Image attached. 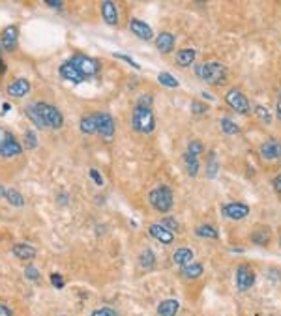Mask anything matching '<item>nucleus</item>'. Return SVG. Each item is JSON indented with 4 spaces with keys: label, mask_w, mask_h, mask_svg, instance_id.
<instances>
[{
    "label": "nucleus",
    "mask_w": 281,
    "mask_h": 316,
    "mask_svg": "<svg viewBox=\"0 0 281 316\" xmlns=\"http://www.w3.org/2000/svg\"><path fill=\"white\" fill-rule=\"evenodd\" d=\"M27 116L32 120L38 127H45V129H60L64 124L62 113L51 103L45 101H36L27 107Z\"/></svg>",
    "instance_id": "nucleus-1"
},
{
    "label": "nucleus",
    "mask_w": 281,
    "mask_h": 316,
    "mask_svg": "<svg viewBox=\"0 0 281 316\" xmlns=\"http://www.w3.org/2000/svg\"><path fill=\"white\" fill-rule=\"evenodd\" d=\"M195 73L208 85H221L227 79V68L221 62H206L203 66H197Z\"/></svg>",
    "instance_id": "nucleus-2"
},
{
    "label": "nucleus",
    "mask_w": 281,
    "mask_h": 316,
    "mask_svg": "<svg viewBox=\"0 0 281 316\" xmlns=\"http://www.w3.org/2000/svg\"><path fill=\"white\" fill-rule=\"evenodd\" d=\"M131 127L137 133L148 135L154 131L156 127V118L152 109H145V107H135L131 113Z\"/></svg>",
    "instance_id": "nucleus-3"
},
{
    "label": "nucleus",
    "mask_w": 281,
    "mask_h": 316,
    "mask_svg": "<svg viewBox=\"0 0 281 316\" xmlns=\"http://www.w3.org/2000/svg\"><path fill=\"white\" fill-rule=\"evenodd\" d=\"M148 200L152 204V208L156 211H162V213H167L173 208V191L162 185V187H156V189L150 191L148 195Z\"/></svg>",
    "instance_id": "nucleus-4"
},
{
    "label": "nucleus",
    "mask_w": 281,
    "mask_h": 316,
    "mask_svg": "<svg viewBox=\"0 0 281 316\" xmlns=\"http://www.w3.org/2000/svg\"><path fill=\"white\" fill-rule=\"evenodd\" d=\"M70 62H71V66H73V68H75V70H77L84 79L98 75L99 62L96 60V58L86 57V55H81V53H77V55H73V57L70 58Z\"/></svg>",
    "instance_id": "nucleus-5"
},
{
    "label": "nucleus",
    "mask_w": 281,
    "mask_h": 316,
    "mask_svg": "<svg viewBox=\"0 0 281 316\" xmlns=\"http://www.w3.org/2000/svg\"><path fill=\"white\" fill-rule=\"evenodd\" d=\"M225 103L231 107L232 111H236L240 114H249V101L244 96V92H240V88H231L225 96Z\"/></svg>",
    "instance_id": "nucleus-6"
},
{
    "label": "nucleus",
    "mask_w": 281,
    "mask_h": 316,
    "mask_svg": "<svg viewBox=\"0 0 281 316\" xmlns=\"http://www.w3.org/2000/svg\"><path fill=\"white\" fill-rule=\"evenodd\" d=\"M94 118H96V133L103 139H112L114 137V122H112V116L107 113H94Z\"/></svg>",
    "instance_id": "nucleus-7"
},
{
    "label": "nucleus",
    "mask_w": 281,
    "mask_h": 316,
    "mask_svg": "<svg viewBox=\"0 0 281 316\" xmlns=\"http://www.w3.org/2000/svg\"><path fill=\"white\" fill-rule=\"evenodd\" d=\"M17 40H19V27L10 25L0 32V47L8 53H14L17 49Z\"/></svg>",
    "instance_id": "nucleus-8"
},
{
    "label": "nucleus",
    "mask_w": 281,
    "mask_h": 316,
    "mask_svg": "<svg viewBox=\"0 0 281 316\" xmlns=\"http://www.w3.org/2000/svg\"><path fill=\"white\" fill-rule=\"evenodd\" d=\"M221 213L227 219L232 221H240V219H246L249 215V206L244 202H229L221 206Z\"/></svg>",
    "instance_id": "nucleus-9"
},
{
    "label": "nucleus",
    "mask_w": 281,
    "mask_h": 316,
    "mask_svg": "<svg viewBox=\"0 0 281 316\" xmlns=\"http://www.w3.org/2000/svg\"><path fill=\"white\" fill-rule=\"evenodd\" d=\"M255 284V273H253V269L247 264L244 266H240L236 269V288L238 290H249V288Z\"/></svg>",
    "instance_id": "nucleus-10"
},
{
    "label": "nucleus",
    "mask_w": 281,
    "mask_h": 316,
    "mask_svg": "<svg viewBox=\"0 0 281 316\" xmlns=\"http://www.w3.org/2000/svg\"><path fill=\"white\" fill-rule=\"evenodd\" d=\"M129 30H131L139 40H143V42H150V40L154 38L152 27H150L148 23L140 21V19H131V21H129Z\"/></svg>",
    "instance_id": "nucleus-11"
},
{
    "label": "nucleus",
    "mask_w": 281,
    "mask_h": 316,
    "mask_svg": "<svg viewBox=\"0 0 281 316\" xmlns=\"http://www.w3.org/2000/svg\"><path fill=\"white\" fill-rule=\"evenodd\" d=\"M260 155L266 161H279L281 159V142L266 141L260 144Z\"/></svg>",
    "instance_id": "nucleus-12"
},
{
    "label": "nucleus",
    "mask_w": 281,
    "mask_h": 316,
    "mask_svg": "<svg viewBox=\"0 0 281 316\" xmlns=\"http://www.w3.org/2000/svg\"><path fill=\"white\" fill-rule=\"evenodd\" d=\"M30 81H27V79H15V81H12L10 85H8L6 92L10 98H25L28 92H30Z\"/></svg>",
    "instance_id": "nucleus-13"
},
{
    "label": "nucleus",
    "mask_w": 281,
    "mask_h": 316,
    "mask_svg": "<svg viewBox=\"0 0 281 316\" xmlns=\"http://www.w3.org/2000/svg\"><path fill=\"white\" fill-rule=\"evenodd\" d=\"M99 10H101V17H103V21H105L109 27H116V25H118V8H116L114 2H111V0L101 2Z\"/></svg>",
    "instance_id": "nucleus-14"
},
{
    "label": "nucleus",
    "mask_w": 281,
    "mask_h": 316,
    "mask_svg": "<svg viewBox=\"0 0 281 316\" xmlns=\"http://www.w3.org/2000/svg\"><path fill=\"white\" fill-rule=\"evenodd\" d=\"M148 234L154 239H158L160 243H165V245H171V243L175 241V232L167 230V228L162 225H150L148 226Z\"/></svg>",
    "instance_id": "nucleus-15"
},
{
    "label": "nucleus",
    "mask_w": 281,
    "mask_h": 316,
    "mask_svg": "<svg viewBox=\"0 0 281 316\" xmlns=\"http://www.w3.org/2000/svg\"><path fill=\"white\" fill-rule=\"evenodd\" d=\"M58 73H60V77H62L64 81H70V83H73V85H81V83L84 81V77L73 68V66H71L70 60L64 62L62 66L58 68Z\"/></svg>",
    "instance_id": "nucleus-16"
},
{
    "label": "nucleus",
    "mask_w": 281,
    "mask_h": 316,
    "mask_svg": "<svg viewBox=\"0 0 281 316\" xmlns=\"http://www.w3.org/2000/svg\"><path fill=\"white\" fill-rule=\"evenodd\" d=\"M23 154V144L17 139L14 137H10L6 142H4V146L0 148V157H6V159H10V157H17V155Z\"/></svg>",
    "instance_id": "nucleus-17"
},
{
    "label": "nucleus",
    "mask_w": 281,
    "mask_h": 316,
    "mask_svg": "<svg viewBox=\"0 0 281 316\" xmlns=\"http://www.w3.org/2000/svg\"><path fill=\"white\" fill-rule=\"evenodd\" d=\"M156 49L160 51L162 55H169L171 51L175 49V36L171 32H162L156 38Z\"/></svg>",
    "instance_id": "nucleus-18"
},
{
    "label": "nucleus",
    "mask_w": 281,
    "mask_h": 316,
    "mask_svg": "<svg viewBox=\"0 0 281 316\" xmlns=\"http://www.w3.org/2000/svg\"><path fill=\"white\" fill-rule=\"evenodd\" d=\"M173 262H175L176 266H188L193 262V251H191L190 247H180V249H176L175 254H173Z\"/></svg>",
    "instance_id": "nucleus-19"
},
{
    "label": "nucleus",
    "mask_w": 281,
    "mask_h": 316,
    "mask_svg": "<svg viewBox=\"0 0 281 316\" xmlns=\"http://www.w3.org/2000/svg\"><path fill=\"white\" fill-rule=\"evenodd\" d=\"M180 310V303L176 299H165L160 303L158 307V314L160 316H176V312Z\"/></svg>",
    "instance_id": "nucleus-20"
},
{
    "label": "nucleus",
    "mask_w": 281,
    "mask_h": 316,
    "mask_svg": "<svg viewBox=\"0 0 281 316\" xmlns=\"http://www.w3.org/2000/svg\"><path fill=\"white\" fill-rule=\"evenodd\" d=\"M197 51L195 49H180L176 53V64L182 66V68H188L191 64L195 62Z\"/></svg>",
    "instance_id": "nucleus-21"
},
{
    "label": "nucleus",
    "mask_w": 281,
    "mask_h": 316,
    "mask_svg": "<svg viewBox=\"0 0 281 316\" xmlns=\"http://www.w3.org/2000/svg\"><path fill=\"white\" fill-rule=\"evenodd\" d=\"M14 254L21 260H32L36 256V249L32 245H27V243H17V245H14Z\"/></svg>",
    "instance_id": "nucleus-22"
},
{
    "label": "nucleus",
    "mask_w": 281,
    "mask_h": 316,
    "mask_svg": "<svg viewBox=\"0 0 281 316\" xmlns=\"http://www.w3.org/2000/svg\"><path fill=\"white\" fill-rule=\"evenodd\" d=\"M203 271H204V267H203V264L201 262H191V264H188V266H184L182 267V275L186 277V279H199L201 275H203Z\"/></svg>",
    "instance_id": "nucleus-23"
},
{
    "label": "nucleus",
    "mask_w": 281,
    "mask_h": 316,
    "mask_svg": "<svg viewBox=\"0 0 281 316\" xmlns=\"http://www.w3.org/2000/svg\"><path fill=\"white\" fill-rule=\"evenodd\" d=\"M79 127H81V131H83L84 135H94V133H96V118H94V113H92V114H84L83 118H81V124H79Z\"/></svg>",
    "instance_id": "nucleus-24"
},
{
    "label": "nucleus",
    "mask_w": 281,
    "mask_h": 316,
    "mask_svg": "<svg viewBox=\"0 0 281 316\" xmlns=\"http://www.w3.org/2000/svg\"><path fill=\"white\" fill-rule=\"evenodd\" d=\"M184 165H186V170H188V174H190L191 178H195L197 172H199V157L186 154V155H184Z\"/></svg>",
    "instance_id": "nucleus-25"
},
{
    "label": "nucleus",
    "mask_w": 281,
    "mask_h": 316,
    "mask_svg": "<svg viewBox=\"0 0 281 316\" xmlns=\"http://www.w3.org/2000/svg\"><path fill=\"white\" fill-rule=\"evenodd\" d=\"M4 197H6L8 202L12 204V206H15V208H23V206H25V198H23V195L17 189H6V195H4Z\"/></svg>",
    "instance_id": "nucleus-26"
},
{
    "label": "nucleus",
    "mask_w": 281,
    "mask_h": 316,
    "mask_svg": "<svg viewBox=\"0 0 281 316\" xmlns=\"http://www.w3.org/2000/svg\"><path fill=\"white\" fill-rule=\"evenodd\" d=\"M197 236H199V238H208V239H218L219 238L216 226H210V225L199 226V228H197Z\"/></svg>",
    "instance_id": "nucleus-27"
},
{
    "label": "nucleus",
    "mask_w": 281,
    "mask_h": 316,
    "mask_svg": "<svg viewBox=\"0 0 281 316\" xmlns=\"http://www.w3.org/2000/svg\"><path fill=\"white\" fill-rule=\"evenodd\" d=\"M251 239L255 245H266L268 239H270V230H268V228H259V230L253 232Z\"/></svg>",
    "instance_id": "nucleus-28"
},
{
    "label": "nucleus",
    "mask_w": 281,
    "mask_h": 316,
    "mask_svg": "<svg viewBox=\"0 0 281 316\" xmlns=\"http://www.w3.org/2000/svg\"><path fill=\"white\" fill-rule=\"evenodd\" d=\"M139 262H140V266H143V267H152V266L156 264V256H154V253H152L150 249H145V251L140 253Z\"/></svg>",
    "instance_id": "nucleus-29"
},
{
    "label": "nucleus",
    "mask_w": 281,
    "mask_h": 316,
    "mask_svg": "<svg viewBox=\"0 0 281 316\" xmlns=\"http://www.w3.org/2000/svg\"><path fill=\"white\" fill-rule=\"evenodd\" d=\"M221 129H223V133L227 135H238L240 133V127L231 122L229 118H221Z\"/></svg>",
    "instance_id": "nucleus-30"
},
{
    "label": "nucleus",
    "mask_w": 281,
    "mask_h": 316,
    "mask_svg": "<svg viewBox=\"0 0 281 316\" xmlns=\"http://www.w3.org/2000/svg\"><path fill=\"white\" fill-rule=\"evenodd\" d=\"M158 81H160L163 86H167V88H178V81H176L171 73H160V75H158Z\"/></svg>",
    "instance_id": "nucleus-31"
},
{
    "label": "nucleus",
    "mask_w": 281,
    "mask_h": 316,
    "mask_svg": "<svg viewBox=\"0 0 281 316\" xmlns=\"http://www.w3.org/2000/svg\"><path fill=\"white\" fill-rule=\"evenodd\" d=\"M203 150H204L203 142H201V141H191L190 144H188V152H186V154L199 157V154H203Z\"/></svg>",
    "instance_id": "nucleus-32"
},
{
    "label": "nucleus",
    "mask_w": 281,
    "mask_h": 316,
    "mask_svg": "<svg viewBox=\"0 0 281 316\" xmlns=\"http://www.w3.org/2000/svg\"><path fill=\"white\" fill-rule=\"evenodd\" d=\"M255 116H259V120H260V122H264V124H270V122H272V116H270V113H268V111L262 105L255 107Z\"/></svg>",
    "instance_id": "nucleus-33"
},
{
    "label": "nucleus",
    "mask_w": 281,
    "mask_h": 316,
    "mask_svg": "<svg viewBox=\"0 0 281 316\" xmlns=\"http://www.w3.org/2000/svg\"><path fill=\"white\" fill-rule=\"evenodd\" d=\"M160 225L165 226V228H167V230H171V232H175V230H178V228H180V225L176 223L175 217H163Z\"/></svg>",
    "instance_id": "nucleus-34"
},
{
    "label": "nucleus",
    "mask_w": 281,
    "mask_h": 316,
    "mask_svg": "<svg viewBox=\"0 0 281 316\" xmlns=\"http://www.w3.org/2000/svg\"><path fill=\"white\" fill-rule=\"evenodd\" d=\"M152 101L154 98L150 94H143L139 99H137V107H145V109H152Z\"/></svg>",
    "instance_id": "nucleus-35"
},
{
    "label": "nucleus",
    "mask_w": 281,
    "mask_h": 316,
    "mask_svg": "<svg viewBox=\"0 0 281 316\" xmlns=\"http://www.w3.org/2000/svg\"><path fill=\"white\" fill-rule=\"evenodd\" d=\"M206 174H208V178H216V174H218V161H216V157H214V155H212V159L208 161Z\"/></svg>",
    "instance_id": "nucleus-36"
},
{
    "label": "nucleus",
    "mask_w": 281,
    "mask_h": 316,
    "mask_svg": "<svg viewBox=\"0 0 281 316\" xmlns=\"http://www.w3.org/2000/svg\"><path fill=\"white\" fill-rule=\"evenodd\" d=\"M25 275H27V279H30V281H40V271H38L36 266H28L25 269Z\"/></svg>",
    "instance_id": "nucleus-37"
},
{
    "label": "nucleus",
    "mask_w": 281,
    "mask_h": 316,
    "mask_svg": "<svg viewBox=\"0 0 281 316\" xmlns=\"http://www.w3.org/2000/svg\"><path fill=\"white\" fill-rule=\"evenodd\" d=\"M90 316H118L116 310H112L111 307H101V309H96Z\"/></svg>",
    "instance_id": "nucleus-38"
},
{
    "label": "nucleus",
    "mask_w": 281,
    "mask_h": 316,
    "mask_svg": "<svg viewBox=\"0 0 281 316\" xmlns=\"http://www.w3.org/2000/svg\"><path fill=\"white\" fill-rule=\"evenodd\" d=\"M206 111H208V107L203 105V103H199V101H193V103H191V113L195 114V116H199V114H204Z\"/></svg>",
    "instance_id": "nucleus-39"
},
{
    "label": "nucleus",
    "mask_w": 281,
    "mask_h": 316,
    "mask_svg": "<svg viewBox=\"0 0 281 316\" xmlns=\"http://www.w3.org/2000/svg\"><path fill=\"white\" fill-rule=\"evenodd\" d=\"M36 144H38V141H36L34 131H27V133H25V146L36 148Z\"/></svg>",
    "instance_id": "nucleus-40"
},
{
    "label": "nucleus",
    "mask_w": 281,
    "mask_h": 316,
    "mask_svg": "<svg viewBox=\"0 0 281 316\" xmlns=\"http://www.w3.org/2000/svg\"><path fill=\"white\" fill-rule=\"evenodd\" d=\"M112 57H116V58H118V60H124V62H127V64H129V66H131V68H135V70H140V66H139V64L135 62V60H131V58L127 57V55H120V53H114Z\"/></svg>",
    "instance_id": "nucleus-41"
},
{
    "label": "nucleus",
    "mask_w": 281,
    "mask_h": 316,
    "mask_svg": "<svg viewBox=\"0 0 281 316\" xmlns=\"http://www.w3.org/2000/svg\"><path fill=\"white\" fill-rule=\"evenodd\" d=\"M51 282H53V286H55V288H62V286H64V279H62V275H58V273H51Z\"/></svg>",
    "instance_id": "nucleus-42"
},
{
    "label": "nucleus",
    "mask_w": 281,
    "mask_h": 316,
    "mask_svg": "<svg viewBox=\"0 0 281 316\" xmlns=\"http://www.w3.org/2000/svg\"><path fill=\"white\" fill-rule=\"evenodd\" d=\"M10 137H14V133H10V131H6V129L0 127V148L4 146V142H6Z\"/></svg>",
    "instance_id": "nucleus-43"
},
{
    "label": "nucleus",
    "mask_w": 281,
    "mask_h": 316,
    "mask_svg": "<svg viewBox=\"0 0 281 316\" xmlns=\"http://www.w3.org/2000/svg\"><path fill=\"white\" fill-rule=\"evenodd\" d=\"M90 176H92V180L98 183V185H103V178H101V174H99L96 169H92L90 170Z\"/></svg>",
    "instance_id": "nucleus-44"
},
{
    "label": "nucleus",
    "mask_w": 281,
    "mask_h": 316,
    "mask_svg": "<svg viewBox=\"0 0 281 316\" xmlns=\"http://www.w3.org/2000/svg\"><path fill=\"white\" fill-rule=\"evenodd\" d=\"M0 316H14V312H12V309L6 307L4 303H0Z\"/></svg>",
    "instance_id": "nucleus-45"
},
{
    "label": "nucleus",
    "mask_w": 281,
    "mask_h": 316,
    "mask_svg": "<svg viewBox=\"0 0 281 316\" xmlns=\"http://www.w3.org/2000/svg\"><path fill=\"white\" fill-rule=\"evenodd\" d=\"M45 6H49V8H55V10H62V2H53V0H47L45 2Z\"/></svg>",
    "instance_id": "nucleus-46"
},
{
    "label": "nucleus",
    "mask_w": 281,
    "mask_h": 316,
    "mask_svg": "<svg viewBox=\"0 0 281 316\" xmlns=\"http://www.w3.org/2000/svg\"><path fill=\"white\" fill-rule=\"evenodd\" d=\"M274 187L277 193H281V174L275 176V180H274Z\"/></svg>",
    "instance_id": "nucleus-47"
},
{
    "label": "nucleus",
    "mask_w": 281,
    "mask_h": 316,
    "mask_svg": "<svg viewBox=\"0 0 281 316\" xmlns=\"http://www.w3.org/2000/svg\"><path fill=\"white\" fill-rule=\"evenodd\" d=\"M277 116L281 120V94H279V99H277Z\"/></svg>",
    "instance_id": "nucleus-48"
},
{
    "label": "nucleus",
    "mask_w": 281,
    "mask_h": 316,
    "mask_svg": "<svg viewBox=\"0 0 281 316\" xmlns=\"http://www.w3.org/2000/svg\"><path fill=\"white\" fill-rule=\"evenodd\" d=\"M203 98H204V99H210V101H214V96H212V94H208V92H203Z\"/></svg>",
    "instance_id": "nucleus-49"
},
{
    "label": "nucleus",
    "mask_w": 281,
    "mask_h": 316,
    "mask_svg": "<svg viewBox=\"0 0 281 316\" xmlns=\"http://www.w3.org/2000/svg\"><path fill=\"white\" fill-rule=\"evenodd\" d=\"M6 71V66H4V62H2V57H0V75Z\"/></svg>",
    "instance_id": "nucleus-50"
},
{
    "label": "nucleus",
    "mask_w": 281,
    "mask_h": 316,
    "mask_svg": "<svg viewBox=\"0 0 281 316\" xmlns=\"http://www.w3.org/2000/svg\"><path fill=\"white\" fill-rule=\"evenodd\" d=\"M4 195H6V189H4L2 185H0V197H4Z\"/></svg>",
    "instance_id": "nucleus-51"
}]
</instances>
